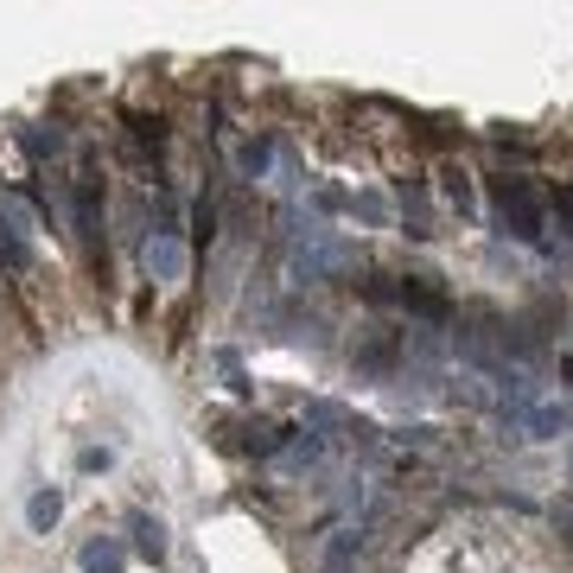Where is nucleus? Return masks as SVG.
Masks as SVG:
<instances>
[{
  "mask_svg": "<svg viewBox=\"0 0 573 573\" xmlns=\"http://www.w3.org/2000/svg\"><path fill=\"white\" fill-rule=\"evenodd\" d=\"M58 516H64V491H58V484H39L32 503H26V529L32 535H51V529H58Z\"/></svg>",
  "mask_w": 573,
  "mask_h": 573,
  "instance_id": "39448f33",
  "label": "nucleus"
},
{
  "mask_svg": "<svg viewBox=\"0 0 573 573\" xmlns=\"http://www.w3.org/2000/svg\"><path fill=\"white\" fill-rule=\"evenodd\" d=\"M357 255H351V242L332 236V230H319V223H306L300 242H293V281H325V274H344Z\"/></svg>",
  "mask_w": 573,
  "mask_h": 573,
  "instance_id": "f03ea898",
  "label": "nucleus"
},
{
  "mask_svg": "<svg viewBox=\"0 0 573 573\" xmlns=\"http://www.w3.org/2000/svg\"><path fill=\"white\" fill-rule=\"evenodd\" d=\"M554 217H561V236L573 242V191H554Z\"/></svg>",
  "mask_w": 573,
  "mask_h": 573,
  "instance_id": "2eb2a0df",
  "label": "nucleus"
},
{
  "mask_svg": "<svg viewBox=\"0 0 573 573\" xmlns=\"http://www.w3.org/2000/svg\"><path fill=\"white\" fill-rule=\"evenodd\" d=\"M567 472H573V446H567Z\"/></svg>",
  "mask_w": 573,
  "mask_h": 573,
  "instance_id": "6ab92c4d",
  "label": "nucleus"
},
{
  "mask_svg": "<svg viewBox=\"0 0 573 573\" xmlns=\"http://www.w3.org/2000/svg\"><path fill=\"white\" fill-rule=\"evenodd\" d=\"M77 567H83V573H121V567H128V548H121L115 535H96V542H83Z\"/></svg>",
  "mask_w": 573,
  "mask_h": 573,
  "instance_id": "423d86ee",
  "label": "nucleus"
},
{
  "mask_svg": "<svg viewBox=\"0 0 573 573\" xmlns=\"http://www.w3.org/2000/svg\"><path fill=\"white\" fill-rule=\"evenodd\" d=\"M363 548V529L357 523H344V529H332V542H325V573H344L351 567V554Z\"/></svg>",
  "mask_w": 573,
  "mask_h": 573,
  "instance_id": "6e6552de",
  "label": "nucleus"
},
{
  "mask_svg": "<svg viewBox=\"0 0 573 573\" xmlns=\"http://www.w3.org/2000/svg\"><path fill=\"white\" fill-rule=\"evenodd\" d=\"M523 427H529V440H561V433L573 427V414L567 408H529Z\"/></svg>",
  "mask_w": 573,
  "mask_h": 573,
  "instance_id": "1a4fd4ad",
  "label": "nucleus"
},
{
  "mask_svg": "<svg viewBox=\"0 0 573 573\" xmlns=\"http://www.w3.org/2000/svg\"><path fill=\"white\" fill-rule=\"evenodd\" d=\"M274 459H281V472H312V465L325 459V433H312V427H306V433H293V440H287Z\"/></svg>",
  "mask_w": 573,
  "mask_h": 573,
  "instance_id": "20e7f679",
  "label": "nucleus"
},
{
  "mask_svg": "<svg viewBox=\"0 0 573 573\" xmlns=\"http://www.w3.org/2000/svg\"><path fill=\"white\" fill-rule=\"evenodd\" d=\"M77 236L90 242H102V211H96V179H77Z\"/></svg>",
  "mask_w": 573,
  "mask_h": 573,
  "instance_id": "0eeeda50",
  "label": "nucleus"
},
{
  "mask_svg": "<svg viewBox=\"0 0 573 573\" xmlns=\"http://www.w3.org/2000/svg\"><path fill=\"white\" fill-rule=\"evenodd\" d=\"M191 230H198V236L217 230V204H211V198H198V211H191Z\"/></svg>",
  "mask_w": 573,
  "mask_h": 573,
  "instance_id": "4468645a",
  "label": "nucleus"
},
{
  "mask_svg": "<svg viewBox=\"0 0 573 573\" xmlns=\"http://www.w3.org/2000/svg\"><path fill=\"white\" fill-rule=\"evenodd\" d=\"M268 153H274L268 141H242V153H236V166L249 172V179H262V172H268Z\"/></svg>",
  "mask_w": 573,
  "mask_h": 573,
  "instance_id": "9b49d317",
  "label": "nucleus"
},
{
  "mask_svg": "<svg viewBox=\"0 0 573 573\" xmlns=\"http://www.w3.org/2000/svg\"><path fill=\"white\" fill-rule=\"evenodd\" d=\"M134 147H153V153H160V147H166V128H160V121H134Z\"/></svg>",
  "mask_w": 573,
  "mask_h": 573,
  "instance_id": "ddd939ff",
  "label": "nucleus"
},
{
  "mask_svg": "<svg viewBox=\"0 0 573 573\" xmlns=\"http://www.w3.org/2000/svg\"><path fill=\"white\" fill-rule=\"evenodd\" d=\"M77 465H83V472H109V453H102V446H90V453H83Z\"/></svg>",
  "mask_w": 573,
  "mask_h": 573,
  "instance_id": "a211bd4d",
  "label": "nucleus"
},
{
  "mask_svg": "<svg viewBox=\"0 0 573 573\" xmlns=\"http://www.w3.org/2000/svg\"><path fill=\"white\" fill-rule=\"evenodd\" d=\"M141 268L153 274V281H185V242L172 230H153L141 242Z\"/></svg>",
  "mask_w": 573,
  "mask_h": 573,
  "instance_id": "7ed1b4c3",
  "label": "nucleus"
},
{
  "mask_svg": "<svg viewBox=\"0 0 573 573\" xmlns=\"http://www.w3.org/2000/svg\"><path fill=\"white\" fill-rule=\"evenodd\" d=\"M548 516H554V523H561V529H567V542H573V497H561V503H554V510H548Z\"/></svg>",
  "mask_w": 573,
  "mask_h": 573,
  "instance_id": "dca6fc26",
  "label": "nucleus"
},
{
  "mask_svg": "<svg viewBox=\"0 0 573 573\" xmlns=\"http://www.w3.org/2000/svg\"><path fill=\"white\" fill-rule=\"evenodd\" d=\"M26 153H32V160H45V153H64V134H58V128H26Z\"/></svg>",
  "mask_w": 573,
  "mask_h": 573,
  "instance_id": "f8f14e48",
  "label": "nucleus"
},
{
  "mask_svg": "<svg viewBox=\"0 0 573 573\" xmlns=\"http://www.w3.org/2000/svg\"><path fill=\"white\" fill-rule=\"evenodd\" d=\"M491 211L503 223V236H516V242H542L548 236V217H542V204H535L529 179H491Z\"/></svg>",
  "mask_w": 573,
  "mask_h": 573,
  "instance_id": "f257e3e1",
  "label": "nucleus"
},
{
  "mask_svg": "<svg viewBox=\"0 0 573 573\" xmlns=\"http://www.w3.org/2000/svg\"><path fill=\"white\" fill-rule=\"evenodd\" d=\"M134 548H141L147 561H166V529L153 523V516H134Z\"/></svg>",
  "mask_w": 573,
  "mask_h": 573,
  "instance_id": "9d476101",
  "label": "nucleus"
},
{
  "mask_svg": "<svg viewBox=\"0 0 573 573\" xmlns=\"http://www.w3.org/2000/svg\"><path fill=\"white\" fill-rule=\"evenodd\" d=\"M357 217H363V223H382L389 211H382V198H357Z\"/></svg>",
  "mask_w": 573,
  "mask_h": 573,
  "instance_id": "f3484780",
  "label": "nucleus"
}]
</instances>
